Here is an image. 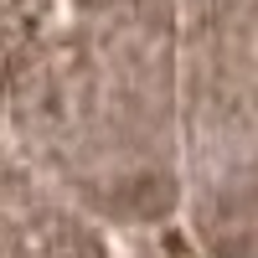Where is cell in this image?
Returning <instances> with one entry per match:
<instances>
[{"label": "cell", "mask_w": 258, "mask_h": 258, "mask_svg": "<svg viewBox=\"0 0 258 258\" xmlns=\"http://www.w3.org/2000/svg\"><path fill=\"white\" fill-rule=\"evenodd\" d=\"M165 248H170V253H176V258H197V253H191V248H186V238H165Z\"/></svg>", "instance_id": "1"}]
</instances>
